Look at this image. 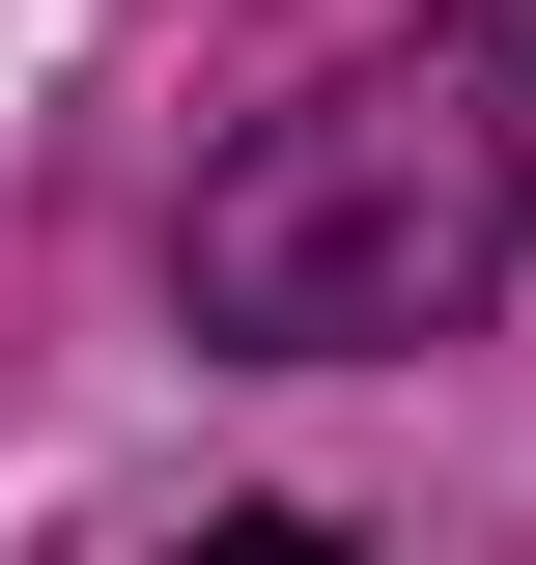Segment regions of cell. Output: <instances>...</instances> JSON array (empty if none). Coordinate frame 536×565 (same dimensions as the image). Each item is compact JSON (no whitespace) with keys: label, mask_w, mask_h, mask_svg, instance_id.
I'll list each match as a JSON object with an SVG mask.
<instances>
[{"label":"cell","mask_w":536,"mask_h":565,"mask_svg":"<svg viewBox=\"0 0 536 565\" xmlns=\"http://www.w3.org/2000/svg\"><path fill=\"white\" fill-rule=\"evenodd\" d=\"M508 199H536L508 170V85H480L452 29H396V57L282 85V114L199 170L170 282H199L226 367H396V340H452L480 282H508Z\"/></svg>","instance_id":"6da1fadb"}]
</instances>
